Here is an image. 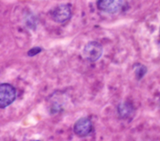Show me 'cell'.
Instances as JSON below:
<instances>
[{
	"label": "cell",
	"instance_id": "cell-1",
	"mask_svg": "<svg viewBox=\"0 0 160 141\" xmlns=\"http://www.w3.org/2000/svg\"><path fill=\"white\" fill-rule=\"evenodd\" d=\"M17 90L8 83L0 84V108H6L16 100Z\"/></svg>",
	"mask_w": 160,
	"mask_h": 141
},
{
	"label": "cell",
	"instance_id": "cell-2",
	"mask_svg": "<svg viewBox=\"0 0 160 141\" xmlns=\"http://www.w3.org/2000/svg\"><path fill=\"white\" fill-rule=\"evenodd\" d=\"M102 47L101 44H99L96 41L89 42L85 45L82 50V56L90 62H95L97 61L102 55Z\"/></svg>",
	"mask_w": 160,
	"mask_h": 141
},
{
	"label": "cell",
	"instance_id": "cell-3",
	"mask_svg": "<svg viewBox=\"0 0 160 141\" xmlns=\"http://www.w3.org/2000/svg\"><path fill=\"white\" fill-rule=\"evenodd\" d=\"M72 8L70 5L62 4L57 6L51 13V17L54 22L59 24H63L67 22L72 17Z\"/></svg>",
	"mask_w": 160,
	"mask_h": 141
},
{
	"label": "cell",
	"instance_id": "cell-4",
	"mask_svg": "<svg viewBox=\"0 0 160 141\" xmlns=\"http://www.w3.org/2000/svg\"><path fill=\"white\" fill-rule=\"evenodd\" d=\"M92 130V124L89 118H79L73 126V132L79 138H85Z\"/></svg>",
	"mask_w": 160,
	"mask_h": 141
},
{
	"label": "cell",
	"instance_id": "cell-5",
	"mask_svg": "<svg viewBox=\"0 0 160 141\" xmlns=\"http://www.w3.org/2000/svg\"><path fill=\"white\" fill-rule=\"evenodd\" d=\"M97 6L101 11L115 14L121 10L123 0H97Z\"/></svg>",
	"mask_w": 160,
	"mask_h": 141
},
{
	"label": "cell",
	"instance_id": "cell-6",
	"mask_svg": "<svg viewBox=\"0 0 160 141\" xmlns=\"http://www.w3.org/2000/svg\"><path fill=\"white\" fill-rule=\"evenodd\" d=\"M117 111H118L119 116L123 119L132 118L134 117V114H135L134 106L128 102L121 103L117 107Z\"/></svg>",
	"mask_w": 160,
	"mask_h": 141
},
{
	"label": "cell",
	"instance_id": "cell-7",
	"mask_svg": "<svg viewBox=\"0 0 160 141\" xmlns=\"http://www.w3.org/2000/svg\"><path fill=\"white\" fill-rule=\"evenodd\" d=\"M135 69H136V76L137 79H141L147 73V68L140 64H137L135 66Z\"/></svg>",
	"mask_w": 160,
	"mask_h": 141
},
{
	"label": "cell",
	"instance_id": "cell-8",
	"mask_svg": "<svg viewBox=\"0 0 160 141\" xmlns=\"http://www.w3.org/2000/svg\"><path fill=\"white\" fill-rule=\"evenodd\" d=\"M41 50H42V48H41V47H33V48H31V49L28 52V57H34V56L38 55V53H40V52H41Z\"/></svg>",
	"mask_w": 160,
	"mask_h": 141
},
{
	"label": "cell",
	"instance_id": "cell-9",
	"mask_svg": "<svg viewBox=\"0 0 160 141\" xmlns=\"http://www.w3.org/2000/svg\"><path fill=\"white\" fill-rule=\"evenodd\" d=\"M30 141H39V140H30Z\"/></svg>",
	"mask_w": 160,
	"mask_h": 141
}]
</instances>
